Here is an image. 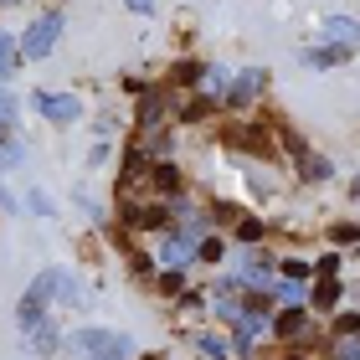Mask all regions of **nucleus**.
Returning a JSON list of instances; mask_svg holds the SVG:
<instances>
[{
	"mask_svg": "<svg viewBox=\"0 0 360 360\" xmlns=\"http://www.w3.org/2000/svg\"><path fill=\"white\" fill-rule=\"evenodd\" d=\"M57 37H62V11H46L41 21H37V26L26 31L21 52H26V57H46V52H52V46H57Z\"/></svg>",
	"mask_w": 360,
	"mask_h": 360,
	"instance_id": "f257e3e1",
	"label": "nucleus"
},
{
	"mask_svg": "<svg viewBox=\"0 0 360 360\" xmlns=\"http://www.w3.org/2000/svg\"><path fill=\"white\" fill-rule=\"evenodd\" d=\"M77 345H83V350H93V355L119 360V355H129V350H134V340H129V335H119V330H77Z\"/></svg>",
	"mask_w": 360,
	"mask_h": 360,
	"instance_id": "f03ea898",
	"label": "nucleus"
},
{
	"mask_svg": "<svg viewBox=\"0 0 360 360\" xmlns=\"http://www.w3.org/2000/svg\"><path fill=\"white\" fill-rule=\"evenodd\" d=\"M52 288H57V278H52V273H41V278H37V288H31L26 299H21V324H26V330H37V324L46 319V314H41V304H46V293H52Z\"/></svg>",
	"mask_w": 360,
	"mask_h": 360,
	"instance_id": "7ed1b4c3",
	"label": "nucleus"
},
{
	"mask_svg": "<svg viewBox=\"0 0 360 360\" xmlns=\"http://www.w3.org/2000/svg\"><path fill=\"white\" fill-rule=\"evenodd\" d=\"M37 103H41V113H46L52 124H72L77 113H83V108H77V98H72V93H41Z\"/></svg>",
	"mask_w": 360,
	"mask_h": 360,
	"instance_id": "20e7f679",
	"label": "nucleus"
},
{
	"mask_svg": "<svg viewBox=\"0 0 360 360\" xmlns=\"http://www.w3.org/2000/svg\"><path fill=\"white\" fill-rule=\"evenodd\" d=\"M226 139H232V144H242L248 155H273V139L263 134V129H248V124H237Z\"/></svg>",
	"mask_w": 360,
	"mask_h": 360,
	"instance_id": "39448f33",
	"label": "nucleus"
},
{
	"mask_svg": "<svg viewBox=\"0 0 360 360\" xmlns=\"http://www.w3.org/2000/svg\"><path fill=\"white\" fill-rule=\"evenodd\" d=\"M330 37H335L340 52H355V26L350 21H330Z\"/></svg>",
	"mask_w": 360,
	"mask_h": 360,
	"instance_id": "423d86ee",
	"label": "nucleus"
},
{
	"mask_svg": "<svg viewBox=\"0 0 360 360\" xmlns=\"http://www.w3.org/2000/svg\"><path fill=\"white\" fill-rule=\"evenodd\" d=\"M335 299H340V283H335V278H319V288H314V304H319V309H330Z\"/></svg>",
	"mask_w": 360,
	"mask_h": 360,
	"instance_id": "0eeeda50",
	"label": "nucleus"
},
{
	"mask_svg": "<svg viewBox=\"0 0 360 360\" xmlns=\"http://www.w3.org/2000/svg\"><path fill=\"white\" fill-rule=\"evenodd\" d=\"M273 330L283 335V340H299V335H304V314H283V319L273 324Z\"/></svg>",
	"mask_w": 360,
	"mask_h": 360,
	"instance_id": "6e6552de",
	"label": "nucleus"
},
{
	"mask_svg": "<svg viewBox=\"0 0 360 360\" xmlns=\"http://www.w3.org/2000/svg\"><path fill=\"white\" fill-rule=\"evenodd\" d=\"M155 186L160 191H180V170L175 165H155Z\"/></svg>",
	"mask_w": 360,
	"mask_h": 360,
	"instance_id": "1a4fd4ad",
	"label": "nucleus"
},
{
	"mask_svg": "<svg viewBox=\"0 0 360 360\" xmlns=\"http://www.w3.org/2000/svg\"><path fill=\"white\" fill-rule=\"evenodd\" d=\"M237 237H242V242H257V237H263V221H252V217H237Z\"/></svg>",
	"mask_w": 360,
	"mask_h": 360,
	"instance_id": "9d476101",
	"label": "nucleus"
},
{
	"mask_svg": "<svg viewBox=\"0 0 360 360\" xmlns=\"http://www.w3.org/2000/svg\"><path fill=\"white\" fill-rule=\"evenodd\" d=\"M257 88H263V77H257V72H248V77H242V83L232 88V103H242V98H248V93H257Z\"/></svg>",
	"mask_w": 360,
	"mask_h": 360,
	"instance_id": "9b49d317",
	"label": "nucleus"
},
{
	"mask_svg": "<svg viewBox=\"0 0 360 360\" xmlns=\"http://www.w3.org/2000/svg\"><path fill=\"white\" fill-rule=\"evenodd\" d=\"M11 68H15V46L0 37V77H11Z\"/></svg>",
	"mask_w": 360,
	"mask_h": 360,
	"instance_id": "f8f14e48",
	"label": "nucleus"
},
{
	"mask_svg": "<svg viewBox=\"0 0 360 360\" xmlns=\"http://www.w3.org/2000/svg\"><path fill=\"white\" fill-rule=\"evenodd\" d=\"M330 237H335V242H355V248H360V226H335Z\"/></svg>",
	"mask_w": 360,
	"mask_h": 360,
	"instance_id": "ddd939ff",
	"label": "nucleus"
},
{
	"mask_svg": "<svg viewBox=\"0 0 360 360\" xmlns=\"http://www.w3.org/2000/svg\"><path fill=\"white\" fill-rule=\"evenodd\" d=\"M201 257H206V263H221V242H217V237L201 242Z\"/></svg>",
	"mask_w": 360,
	"mask_h": 360,
	"instance_id": "4468645a",
	"label": "nucleus"
},
{
	"mask_svg": "<svg viewBox=\"0 0 360 360\" xmlns=\"http://www.w3.org/2000/svg\"><path fill=\"white\" fill-rule=\"evenodd\" d=\"M160 288H165V293H180V288H186V278H180V273H165V278H160Z\"/></svg>",
	"mask_w": 360,
	"mask_h": 360,
	"instance_id": "2eb2a0df",
	"label": "nucleus"
},
{
	"mask_svg": "<svg viewBox=\"0 0 360 360\" xmlns=\"http://www.w3.org/2000/svg\"><path fill=\"white\" fill-rule=\"evenodd\" d=\"M175 77H180V83H195V77H201V68H195V62H180Z\"/></svg>",
	"mask_w": 360,
	"mask_h": 360,
	"instance_id": "dca6fc26",
	"label": "nucleus"
},
{
	"mask_svg": "<svg viewBox=\"0 0 360 360\" xmlns=\"http://www.w3.org/2000/svg\"><path fill=\"white\" fill-rule=\"evenodd\" d=\"M304 175H314V180H319V175H330V165H324V160H304Z\"/></svg>",
	"mask_w": 360,
	"mask_h": 360,
	"instance_id": "f3484780",
	"label": "nucleus"
},
{
	"mask_svg": "<svg viewBox=\"0 0 360 360\" xmlns=\"http://www.w3.org/2000/svg\"><path fill=\"white\" fill-rule=\"evenodd\" d=\"M283 273H288V283H299V278H309V268H304V263H283Z\"/></svg>",
	"mask_w": 360,
	"mask_h": 360,
	"instance_id": "a211bd4d",
	"label": "nucleus"
},
{
	"mask_svg": "<svg viewBox=\"0 0 360 360\" xmlns=\"http://www.w3.org/2000/svg\"><path fill=\"white\" fill-rule=\"evenodd\" d=\"M124 6H129V11H150V0H124Z\"/></svg>",
	"mask_w": 360,
	"mask_h": 360,
	"instance_id": "6ab92c4d",
	"label": "nucleus"
},
{
	"mask_svg": "<svg viewBox=\"0 0 360 360\" xmlns=\"http://www.w3.org/2000/svg\"><path fill=\"white\" fill-rule=\"evenodd\" d=\"M0 119H11V98L6 93H0Z\"/></svg>",
	"mask_w": 360,
	"mask_h": 360,
	"instance_id": "aec40b11",
	"label": "nucleus"
}]
</instances>
